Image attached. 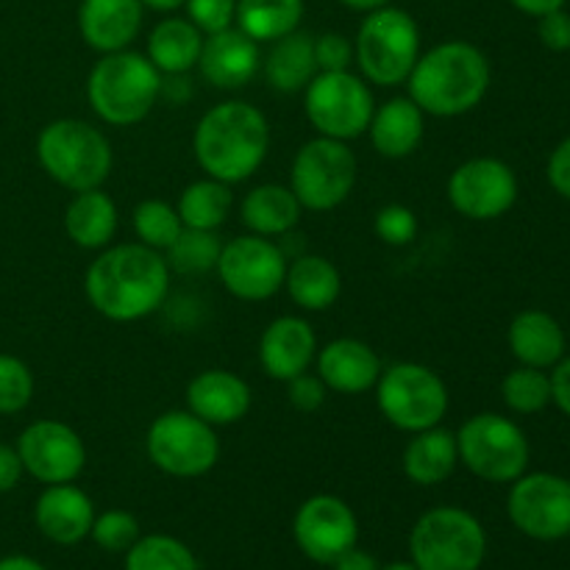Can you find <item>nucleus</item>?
I'll return each instance as SVG.
<instances>
[{"instance_id": "1", "label": "nucleus", "mask_w": 570, "mask_h": 570, "mask_svg": "<svg viewBox=\"0 0 570 570\" xmlns=\"http://www.w3.org/2000/svg\"><path fill=\"white\" fill-rule=\"evenodd\" d=\"M170 276V265L159 250L142 243H111L89 262L83 295L106 321L137 323L165 306Z\"/></svg>"}, {"instance_id": "45", "label": "nucleus", "mask_w": 570, "mask_h": 570, "mask_svg": "<svg viewBox=\"0 0 570 570\" xmlns=\"http://www.w3.org/2000/svg\"><path fill=\"white\" fill-rule=\"evenodd\" d=\"M546 176H549L551 189L562 198L570 200V137L562 139L549 156V167H546Z\"/></svg>"}, {"instance_id": "19", "label": "nucleus", "mask_w": 570, "mask_h": 570, "mask_svg": "<svg viewBox=\"0 0 570 570\" xmlns=\"http://www.w3.org/2000/svg\"><path fill=\"white\" fill-rule=\"evenodd\" d=\"M259 42L245 37L237 26L204 37L198 72L209 87L223 89V92H237V89L248 87L259 76Z\"/></svg>"}, {"instance_id": "38", "label": "nucleus", "mask_w": 570, "mask_h": 570, "mask_svg": "<svg viewBox=\"0 0 570 570\" xmlns=\"http://www.w3.org/2000/svg\"><path fill=\"white\" fill-rule=\"evenodd\" d=\"M33 373L22 360L0 354V415H17L33 399Z\"/></svg>"}, {"instance_id": "51", "label": "nucleus", "mask_w": 570, "mask_h": 570, "mask_svg": "<svg viewBox=\"0 0 570 570\" xmlns=\"http://www.w3.org/2000/svg\"><path fill=\"white\" fill-rule=\"evenodd\" d=\"M340 3H343L345 9H351V11H362V14H371V11L390 6V0H340Z\"/></svg>"}, {"instance_id": "35", "label": "nucleus", "mask_w": 570, "mask_h": 570, "mask_svg": "<svg viewBox=\"0 0 570 570\" xmlns=\"http://www.w3.org/2000/svg\"><path fill=\"white\" fill-rule=\"evenodd\" d=\"M126 570H198V560L173 534H145L126 551Z\"/></svg>"}, {"instance_id": "32", "label": "nucleus", "mask_w": 570, "mask_h": 570, "mask_svg": "<svg viewBox=\"0 0 570 570\" xmlns=\"http://www.w3.org/2000/svg\"><path fill=\"white\" fill-rule=\"evenodd\" d=\"M304 20V0H237L234 26L259 45H271L298 31Z\"/></svg>"}, {"instance_id": "52", "label": "nucleus", "mask_w": 570, "mask_h": 570, "mask_svg": "<svg viewBox=\"0 0 570 570\" xmlns=\"http://www.w3.org/2000/svg\"><path fill=\"white\" fill-rule=\"evenodd\" d=\"M139 3H142V9L159 11V14H170V11L184 9L187 0H139Z\"/></svg>"}, {"instance_id": "31", "label": "nucleus", "mask_w": 570, "mask_h": 570, "mask_svg": "<svg viewBox=\"0 0 570 570\" xmlns=\"http://www.w3.org/2000/svg\"><path fill=\"white\" fill-rule=\"evenodd\" d=\"M262 72H265V81L276 92H304L312 78L317 76L315 37L293 31L287 37L271 42V50H267L265 61H262Z\"/></svg>"}, {"instance_id": "7", "label": "nucleus", "mask_w": 570, "mask_h": 570, "mask_svg": "<svg viewBox=\"0 0 570 570\" xmlns=\"http://www.w3.org/2000/svg\"><path fill=\"white\" fill-rule=\"evenodd\" d=\"M488 557V532L462 507H434L410 532V562L417 570H479Z\"/></svg>"}, {"instance_id": "44", "label": "nucleus", "mask_w": 570, "mask_h": 570, "mask_svg": "<svg viewBox=\"0 0 570 570\" xmlns=\"http://www.w3.org/2000/svg\"><path fill=\"white\" fill-rule=\"evenodd\" d=\"M538 37L554 53H566L570 50V14L566 9L549 11V14L538 17Z\"/></svg>"}, {"instance_id": "39", "label": "nucleus", "mask_w": 570, "mask_h": 570, "mask_svg": "<svg viewBox=\"0 0 570 570\" xmlns=\"http://www.w3.org/2000/svg\"><path fill=\"white\" fill-rule=\"evenodd\" d=\"M89 538L95 540L98 549L109 551V554H126L142 534H139V521L131 512L106 510L100 515H95Z\"/></svg>"}, {"instance_id": "30", "label": "nucleus", "mask_w": 570, "mask_h": 570, "mask_svg": "<svg viewBox=\"0 0 570 570\" xmlns=\"http://www.w3.org/2000/svg\"><path fill=\"white\" fill-rule=\"evenodd\" d=\"M304 206L284 184H259L239 204V217L250 234L259 237H287L301 223Z\"/></svg>"}, {"instance_id": "4", "label": "nucleus", "mask_w": 570, "mask_h": 570, "mask_svg": "<svg viewBox=\"0 0 570 570\" xmlns=\"http://www.w3.org/2000/svg\"><path fill=\"white\" fill-rule=\"evenodd\" d=\"M161 95V72L137 50L104 53L87 78L89 109L106 126L128 128L142 122L154 111Z\"/></svg>"}, {"instance_id": "23", "label": "nucleus", "mask_w": 570, "mask_h": 570, "mask_svg": "<svg viewBox=\"0 0 570 570\" xmlns=\"http://www.w3.org/2000/svg\"><path fill=\"white\" fill-rule=\"evenodd\" d=\"M139 0H81L78 3V33L95 53H115L131 48L142 31Z\"/></svg>"}, {"instance_id": "48", "label": "nucleus", "mask_w": 570, "mask_h": 570, "mask_svg": "<svg viewBox=\"0 0 570 570\" xmlns=\"http://www.w3.org/2000/svg\"><path fill=\"white\" fill-rule=\"evenodd\" d=\"M332 568L334 570H379V562L373 560L367 551L356 549L354 546V549H348L345 554H340L337 560L332 562Z\"/></svg>"}, {"instance_id": "17", "label": "nucleus", "mask_w": 570, "mask_h": 570, "mask_svg": "<svg viewBox=\"0 0 570 570\" xmlns=\"http://www.w3.org/2000/svg\"><path fill=\"white\" fill-rule=\"evenodd\" d=\"M295 546L306 560L332 566L340 554L354 549L360 540V521L348 501L340 495L317 493L298 507L293 518Z\"/></svg>"}, {"instance_id": "53", "label": "nucleus", "mask_w": 570, "mask_h": 570, "mask_svg": "<svg viewBox=\"0 0 570 570\" xmlns=\"http://www.w3.org/2000/svg\"><path fill=\"white\" fill-rule=\"evenodd\" d=\"M379 570H417V568L412 566V562H390V566H384Z\"/></svg>"}, {"instance_id": "27", "label": "nucleus", "mask_w": 570, "mask_h": 570, "mask_svg": "<svg viewBox=\"0 0 570 570\" xmlns=\"http://www.w3.org/2000/svg\"><path fill=\"white\" fill-rule=\"evenodd\" d=\"M460 465V451H456V434L445 426L423 429L410 434L401 468L404 476L417 488H438Z\"/></svg>"}, {"instance_id": "2", "label": "nucleus", "mask_w": 570, "mask_h": 570, "mask_svg": "<svg viewBox=\"0 0 570 570\" xmlns=\"http://www.w3.org/2000/svg\"><path fill=\"white\" fill-rule=\"evenodd\" d=\"M193 154L209 178L243 184L271 154V122L248 100H223L195 126Z\"/></svg>"}, {"instance_id": "3", "label": "nucleus", "mask_w": 570, "mask_h": 570, "mask_svg": "<svg viewBox=\"0 0 570 570\" xmlns=\"http://www.w3.org/2000/svg\"><path fill=\"white\" fill-rule=\"evenodd\" d=\"M490 61L482 48L465 39H445L417 56L406 95L421 106L426 117H462L488 98Z\"/></svg>"}, {"instance_id": "34", "label": "nucleus", "mask_w": 570, "mask_h": 570, "mask_svg": "<svg viewBox=\"0 0 570 570\" xmlns=\"http://www.w3.org/2000/svg\"><path fill=\"white\" fill-rule=\"evenodd\" d=\"M223 239L217 232L204 228H181L176 243L165 250V259L173 273L178 276H206L217 267L220 259Z\"/></svg>"}, {"instance_id": "12", "label": "nucleus", "mask_w": 570, "mask_h": 570, "mask_svg": "<svg viewBox=\"0 0 570 570\" xmlns=\"http://www.w3.org/2000/svg\"><path fill=\"white\" fill-rule=\"evenodd\" d=\"M373 111V89L360 72H317L304 89V115L317 137L343 142L365 137Z\"/></svg>"}, {"instance_id": "40", "label": "nucleus", "mask_w": 570, "mask_h": 570, "mask_svg": "<svg viewBox=\"0 0 570 570\" xmlns=\"http://www.w3.org/2000/svg\"><path fill=\"white\" fill-rule=\"evenodd\" d=\"M373 232L390 248H404L417 237V215L404 204H387L373 217Z\"/></svg>"}, {"instance_id": "46", "label": "nucleus", "mask_w": 570, "mask_h": 570, "mask_svg": "<svg viewBox=\"0 0 570 570\" xmlns=\"http://www.w3.org/2000/svg\"><path fill=\"white\" fill-rule=\"evenodd\" d=\"M551 404H557V410L562 415L570 417V356H562L554 367H551Z\"/></svg>"}, {"instance_id": "16", "label": "nucleus", "mask_w": 570, "mask_h": 570, "mask_svg": "<svg viewBox=\"0 0 570 570\" xmlns=\"http://www.w3.org/2000/svg\"><path fill=\"white\" fill-rule=\"evenodd\" d=\"M22 471L39 484H70L87 468V445L81 434L56 417L28 423L17 438Z\"/></svg>"}, {"instance_id": "36", "label": "nucleus", "mask_w": 570, "mask_h": 570, "mask_svg": "<svg viewBox=\"0 0 570 570\" xmlns=\"http://www.w3.org/2000/svg\"><path fill=\"white\" fill-rule=\"evenodd\" d=\"M501 401L515 415H538L551 404V376L540 367L518 365L501 382Z\"/></svg>"}, {"instance_id": "5", "label": "nucleus", "mask_w": 570, "mask_h": 570, "mask_svg": "<svg viewBox=\"0 0 570 570\" xmlns=\"http://www.w3.org/2000/svg\"><path fill=\"white\" fill-rule=\"evenodd\" d=\"M37 161L50 181L76 195L104 187L115 167V150L98 126L78 117H59L39 131Z\"/></svg>"}, {"instance_id": "18", "label": "nucleus", "mask_w": 570, "mask_h": 570, "mask_svg": "<svg viewBox=\"0 0 570 570\" xmlns=\"http://www.w3.org/2000/svg\"><path fill=\"white\" fill-rule=\"evenodd\" d=\"M317 348V334L306 317L278 315L259 337V365L273 382L287 384L315 365Z\"/></svg>"}, {"instance_id": "29", "label": "nucleus", "mask_w": 570, "mask_h": 570, "mask_svg": "<svg viewBox=\"0 0 570 570\" xmlns=\"http://www.w3.org/2000/svg\"><path fill=\"white\" fill-rule=\"evenodd\" d=\"M204 33L187 17H165L148 33L145 56L161 76H189L198 67Z\"/></svg>"}, {"instance_id": "33", "label": "nucleus", "mask_w": 570, "mask_h": 570, "mask_svg": "<svg viewBox=\"0 0 570 570\" xmlns=\"http://www.w3.org/2000/svg\"><path fill=\"white\" fill-rule=\"evenodd\" d=\"M232 184H223L209 176L187 184L176 204L184 228H204V232H220L223 223L232 217Z\"/></svg>"}, {"instance_id": "6", "label": "nucleus", "mask_w": 570, "mask_h": 570, "mask_svg": "<svg viewBox=\"0 0 570 570\" xmlns=\"http://www.w3.org/2000/svg\"><path fill=\"white\" fill-rule=\"evenodd\" d=\"M421 56V28L415 17L395 6L371 11L354 39V61L371 87H401Z\"/></svg>"}, {"instance_id": "20", "label": "nucleus", "mask_w": 570, "mask_h": 570, "mask_svg": "<svg viewBox=\"0 0 570 570\" xmlns=\"http://www.w3.org/2000/svg\"><path fill=\"white\" fill-rule=\"evenodd\" d=\"M184 401H187V410L193 415H198L209 426L223 429L234 426L248 415L254 393H250L248 382L237 373L226 371V367H209V371H200L198 376L189 379Z\"/></svg>"}, {"instance_id": "41", "label": "nucleus", "mask_w": 570, "mask_h": 570, "mask_svg": "<svg viewBox=\"0 0 570 570\" xmlns=\"http://www.w3.org/2000/svg\"><path fill=\"white\" fill-rule=\"evenodd\" d=\"M184 9H187V20L204 37L234 28V20H237V0H187Z\"/></svg>"}, {"instance_id": "11", "label": "nucleus", "mask_w": 570, "mask_h": 570, "mask_svg": "<svg viewBox=\"0 0 570 570\" xmlns=\"http://www.w3.org/2000/svg\"><path fill=\"white\" fill-rule=\"evenodd\" d=\"M356 178L360 161L351 145L315 137L295 150L287 187L306 212H334L351 198Z\"/></svg>"}, {"instance_id": "15", "label": "nucleus", "mask_w": 570, "mask_h": 570, "mask_svg": "<svg viewBox=\"0 0 570 570\" xmlns=\"http://www.w3.org/2000/svg\"><path fill=\"white\" fill-rule=\"evenodd\" d=\"M512 527L540 543L570 534V479L557 473H523L507 495Z\"/></svg>"}, {"instance_id": "22", "label": "nucleus", "mask_w": 570, "mask_h": 570, "mask_svg": "<svg viewBox=\"0 0 570 570\" xmlns=\"http://www.w3.org/2000/svg\"><path fill=\"white\" fill-rule=\"evenodd\" d=\"M95 504L76 482L48 484L33 504V523L56 546H76L89 538Z\"/></svg>"}, {"instance_id": "24", "label": "nucleus", "mask_w": 570, "mask_h": 570, "mask_svg": "<svg viewBox=\"0 0 570 570\" xmlns=\"http://www.w3.org/2000/svg\"><path fill=\"white\" fill-rule=\"evenodd\" d=\"M365 134L379 156L406 159L421 148L423 134H426V115L410 95L390 98L382 106H376Z\"/></svg>"}, {"instance_id": "14", "label": "nucleus", "mask_w": 570, "mask_h": 570, "mask_svg": "<svg viewBox=\"0 0 570 570\" xmlns=\"http://www.w3.org/2000/svg\"><path fill=\"white\" fill-rule=\"evenodd\" d=\"M445 193L456 215L473 223L499 220L515 206L518 176L495 156H476L451 170Z\"/></svg>"}, {"instance_id": "42", "label": "nucleus", "mask_w": 570, "mask_h": 570, "mask_svg": "<svg viewBox=\"0 0 570 570\" xmlns=\"http://www.w3.org/2000/svg\"><path fill=\"white\" fill-rule=\"evenodd\" d=\"M315 61L317 72H340L351 70L354 61V42L345 33L328 31L315 37Z\"/></svg>"}, {"instance_id": "37", "label": "nucleus", "mask_w": 570, "mask_h": 570, "mask_svg": "<svg viewBox=\"0 0 570 570\" xmlns=\"http://www.w3.org/2000/svg\"><path fill=\"white\" fill-rule=\"evenodd\" d=\"M131 226L134 234H137V243L165 254L176 243L178 234H181L184 223L178 217L176 206L159 198H148L137 204V209L131 215Z\"/></svg>"}, {"instance_id": "28", "label": "nucleus", "mask_w": 570, "mask_h": 570, "mask_svg": "<svg viewBox=\"0 0 570 570\" xmlns=\"http://www.w3.org/2000/svg\"><path fill=\"white\" fill-rule=\"evenodd\" d=\"M284 289L301 312H326L340 301L343 276L326 256L301 254L298 259L287 262Z\"/></svg>"}, {"instance_id": "49", "label": "nucleus", "mask_w": 570, "mask_h": 570, "mask_svg": "<svg viewBox=\"0 0 570 570\" xmlns=\"http://www.w3.org/2000/svg\"><path fill=\"white\" fill-rule=\"evenodd\" d=\"M510 3L515 6L518 11H523V14L543 17V14H549V11L566 9L568 0H510Z\"/></svg>"}, {"instance_id": "21", "label": "nucleus", "mask_w": 570, "mask_h": 570, "mask_svg": "<svg viewBox=\"0 0 570 570\" xmlns=\"http://www.w3.org/2000/svg\"><path fill=\"white\" fill-rule=\"evenodd\" d=\"M384 365L373 345L356 337H337L321 345L315 356V373L323 379L328 393L365 395L376 387Z\"/></svg>"}, {"instance_id": "47", "label": "nucleus", "mask_w": 570, "mask_h": 570, "mask_svg": "<svg viewBox=\"0 0 570 570\" xmlns=\"http://www.w3.org/2000/svg\"><path fill=\"white\" fill-rule=\"evenodd\" d=\"M22 473L26 471H22L20 454H17L14 445L0 443V495L11 493L20 484Z\"/></svg>"}, {"instance_id": "8", "label": "nucleus", "mask_w": 570, "mask_h": 570, "mask_svg": "<svg viewBox=\"0 0 570 570\" xmlns=\"http://www.w3.org/2000/svg\"><path fill=\"white\" fill-rule=\"evenodd\" d=\"M373 393H376V404L384 421L404 434L440 426L451 406L443 376L421 362L387 365Z\"/></svg>"}, {"instance_id": "50", "label": "nucleus", "mask_w": 570, "mask_h": 570, "mask_svg": "<svg viewBox=\"0 0 570 570\" xmlns=\"http://www.w3.org/2000/svg\"><path fill=\"white\" fill-rule=\"evenodd\" d=\"M0 570H45V568L39 566L37 560H31V557L14 554V557H3V560H0Z\"/></svg>"}, {"instance_id": "13", "label": "nucleus", "mask_w": 570, "mask_h": 570, "mask_svg": "<svg viewBox=\"0 0 570 570\" xmlns=\"http://www.w3.org/2000/svg\"><path fill=\"white\" fill-rule=\"evenodd\" d=\"M287 262L282 245L248 232L223 243L215 273L228 295L245 304H262L284 289Z\"/></svg>"}, {"instance_id": "26", "label": "nucleus", "mask_w": 570, "mask_h": 570, "mask_svg": "<svg viewBox=\"0 0 570 570\" xmlns=\"http://www.w3.org/2000/svg\"><path fill=\"white\" fill-rule=\"evenodd\" d=\"M120 212L104 187L72 195L65 209V232L81 250H104L115 243Z\"/></svg>"}, {"instance_id": "25", "label": "nucleus", "mask_w": 570, "mask_h": 570, "mask_svg": "<svg viewBox=\"0 0 570 570\" xmlns=\"http://www.w3.org/2000/svg\"><path fill=\"white\" fill-rule=\"evenodd\" d=\"M507 345L518 365L551 371L566 356V332L549 312L527 309L512 317L507 328Z\"/></svg>"}, {"instance_id": "9", "label": "nucleus", "mask_w": 570, "mask_h": 570, "mask_svg": "<svg viewBox=\"0 0 570 570\" xmlns=\"http://www.w3.org/2000/svg\"><path fill=\"white\" fill-rule=\"evenodd\" d=\"M460 465L490 484H512L529 468L527 432L499 412H476L456 429Z\"/></svg>"}, {"instance_id": "10", "label": "nucleus", "mask_w": 570, "mask_h": 570, "mask_svg": "<svg viewBox=\"0 0 570 570\" xmlns=\"http://www.w3.org/2000/svg\"><path fill=\"white\" fill-rule=\"evenodd\" d=\"M145 454L165 476L200 479L220 462V438L189 410H167L150 421Z\"/></svg>"}, {"instance_id": "43", "label": "nucleus", "mask_w": 570, "mask_h": 570, "mask_svg": "<svg viewBox=\"0 0 570 570\" xmlns=\"http://www.w3.org/2000/svg\"><path fill=\"white\" fill-rule=\"evenodd\" d=\"M287 399L293 404V410L312 415V412L321 410L328 399V387L323 384V379L317 373H301V376L289 379L287 382Z\"/></svg>"}]
</instances>
